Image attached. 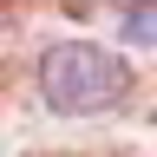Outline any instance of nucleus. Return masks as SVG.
Instances as JSON below:
<instances>
[{
    "mask_svg": "<svg viewBox=\"0 0 157 157\" xmlns=\"http://www.w3.org/2000/svg\"><path fill=\"white\" fill-rule=\"evenodd\" d=\"M124 92H131L124 59L92 46V39H59V46L39 52V98L66 118L111 111V105H124Z\"/></svg>",
    "mask_w": 157,
    "mask_h": 157,
    "instance_id": "nucleus-1",
    "label": "nucleus"
}]
</instances>
